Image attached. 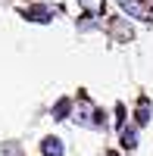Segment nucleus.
I'll return each mask as SVG.
<instances>
[{
	"instance_id": "nucleus-3",
	"label": "nucleus",
	"mask_w": 153,
	"mask_h": 156,
	"mask_svg": "<svg viewBox=\"0 0 153 156\" xmlns=\"http://www.w3.org/2000/svg\"><path fill=\"white\" fill-rule=\"evenodd\" d=\"M109 34H112V41H131V37H134V31H131V25L125 22V19H116V22H112V28H109Z\"/></svg>"
},
{
	"instance_id": "nucleus-1",
	"label": "nucleus",
	"mask_w": 153,
	"mask_h": 156,
	"mask_svg": "<svg viewBox=\"0 0 153 156\" xmlns=\"http://www.w3.org/2000/svg\"><path fill=\"white\" fill-rule=\"evenodd\" d=\"M75 125H81V128H100V125H106L103 119V112H97L94 109V103L87 100V94H78V103H75Z\"/></svg>"
},
{
	"instance_id": "nucleus-4",
	"label": "nucleus",
	"mask_w": 153,
	"mask_h": 156,
	"mask_svg": "<svg viewBox=\"0 0 153 156\" xmlns=\"http://www.w3.org/2000/svg\"><path fill=\"white\" fill-rule=\"evenodd\" d=\"M119 6H122V12H125V16H134V19H150V16H147V9H144V3H137V0H119Z\"/></svg>"
},
{
	"instance_id": "nucleus-7",
	"label": "nucleus",
	"mask_w": 153,
	"mask_h": 156,
	"mask_svg": "<svg viewBox=\"0 0 153 156\" xmlns=\"http://www.w3.org/2000/svg\"><path fill=\"white\" fill-rule=\"evenodd\" d=\"M134 122H137V125H147V122H150V100H147V97L137 100V115H134Z\"/></svg>"
},
{
	"instance_id": "nucleus-2",
	"label": "nucleus",
	"mask_w": 153,
	"mask_h": 156,
	"mask_svg": "<svg viewBox=\"0 0 153 156\" xmlns=\"http://www.w3.org/2000/svg\"><path fill=\"white\" fill-rule=\"evenodd\" d=\"M50 16H53L50 6H25L22 9V19H28V22H50Z\"/></svg>"
},
{
	"instance_id": "nucleus-8",
	"label": "nucleus",
	"mask_w": 153,
	"mask_h": 156,
	"mask_svg": "<svg viewBox=\"0 0 153 156\" xmlns=\"http://www.w3.org/2000/svg\"><path fill=\"white\" fill-rule=\"evenodd\" d=\"M69 109H72V100H69V97L56 100V103H53V119H66V115H69Z\"/></svg>"
},
{
	"instance_id": "nucleus-9",
	"label": "nucleus",
	"mask_w": 153,
	"mask_h": 156,
	"mask_svg": "<svg viewBox=\"0 0 153 156\" xmlns=\"http://www.w3.org/2000/svg\"><path fill=\"white\" fill-rule=\"evenodd\" d=\"M122 147L134 150L137 147V128H122Z\"/></svg>"
},
{
	"instance_id": "nucleus-5",
	"label": "nucleus",
	"mask_w": 153,
	"mask_h": 156,
	"mask_svg": "<svg viewBox=\"0 0 153 156\" xmlns=\"http://www.w3.org/2000/svg\"><path fill=\"white\" fill-rule=\"evenodd\" d=\"M41 153H44V156H62L66 147H62L59 137H44V140H41Z\"/></svg>"
},
{
	"instance_id": "nucleus-11",
	"label": "nucleus",
	"mask_w": 153,
	"mask_h": 156,
	"mask_svg": "<svg viewBox=\"0 0 153 156\" xmlns=\"http://www.w3.org/2000/svg\"><path fill=\"white\" fill-rule=\"evenodd\" d=\"M106 156H119V153H116V150H109V153H106Z\"/></svg>"
},
{
	"instance_id": "nucleus-10",
	"label": "nucleus",
	"mask_w": 153,
	"mask_h": 156,
	"mask_svg": "<svg viewBox=\"0 0 153 156\" xmlns=\"http://www.w3.org/2000/svg\"><path fill=\"white\" fill-rule=\"evenodd\" d=\"M3 156H22V150H19V144H6V150H3Z\"/></svg>"
},
{
	"instance_id": "nucleus-6",
	"label": "nucleus",
	"mask_w": 153,
	"mask_h": 156,
	"mask_svg": "<svg viewBox=\"0 0 153 156\" xmlns=\"http://www.w3.org/2000/svg\"><path fill=\"white\" fill-rule=\"evenodd\" d=\"M78 6L87 12V16H103V12H106V3H103V0H78Z\"/></svg>"
}]
</instances>
